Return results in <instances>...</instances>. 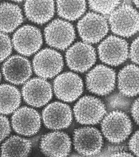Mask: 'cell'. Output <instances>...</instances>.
Masks as SVG:
<instances>
[{
	"mask_svg": "<svg viewBox=\"0 0 139 157\" xmlns=\"http://www.w3.org/2000/svg\"><path fill=\"white\" fill-rule=\"evenodd\" d=\"M34 72L44 78H53L63 70V56L55 50L45 48L34 57L33 61Z\"/></svg>",
	"mask_w": 139,
	"mask_h": 157,
	"instance_id": "8992f818",
	"label": "cell"
},
{
	"mask_svg": "<svg viewBox=\"0 0 139 157\" xmlns=\"http://www.w3.org/2000/svg\"><path fill=\"white\" fill-rule=\"evenodd\" d=\"M131 114L134 121L137 125H139V98L136 99L133 103L131 107Z\"/></svg>",
	"mask_w": 139,
	"mask_h": 157,
	"instance_id": "f546056e",
	"label": "cell"
},
{
	"mask_svg": "<svg viewBox=\"0 0 139 157\" xmlns=\"http://www.w3.org/2000/svg\"><path fill=\"white\" fill-rule=\"evenodd\" d=\"M121 2L118 1H90L89 5L91 10L101 13L103 15H109L112 13L115 8L120 5Z\"/></svg>",
	"mask_w": 139,
	"mask_h": 157,
	"instance_id": "cb8c5ba5",
	"label": "cell"
},
{
	"mask_svg": "<svg viewBox=\"0 0 139 157\" xmlns=\"http://www.w3.org/2000/svg\"><path fill=\"white\" fill-rule=\"evenodd\" d=\"M42 119L47 128L55 130L64 129L71 124L72 111L68 105L56 101L45 108Z\"/></svg>",
	"mask_w": 139,
	"mask_h": 157,
	"instance_id": "9a60e30c",
	"label": "cell"
},
{
	"mask_svg": "<svg viewBox=\"0 0 139 157\" xmlns=\"http://www.w3.org/2000/svg\"><path fill=\"white\" fill-rule=\"evenodd\" d=\"M129 146L130 151L137 156H139V131L136 132L131 137Z\"/></svg>",
	"mask_w": 139,
	"mask_h": 157,
	"instance_id": "f1b7e54d",
	"label": "cell"
},
{
	"mask_svg": "<svg viewBox=\"0 0 139 157\" xmlns=\"http://www.w3.org/2000/svg\"><path fill=\"white\" fill-rule=\"evenodd\" d=\"M24 101L30 106L40 107L52 98L51 85L43 78H34L26 82L22 90Z\"/></svg>",
	"mask_w": 139,
	"mask_h": 157,
	"instance_id": "4fadbf2b",
	"label": "cell"
},
{
	"mask_svg": "<svg viewBox=\"0 0 139 157\" xmlns=\"http://www.w3.org/2000/svg\"><path fill=\"white\" fill-rule=\"evenodd\" d=\"M83 82L78 75L66 72L56 77L54 82V90L57 98L63 101L72 102L82 94Z\"/></svg>",
	"mask_w": 139,
	"mask_h": 157,
	"instance_id": "7c38bea8",
	"label": "cell"
},
{
	"mask_svg": "<svg viewBox=\"0 0 139 157\" xmlns=\"http://www.w3.org/2000/svg\"><path fill=\"white\" fill-rule=\"evenodd\" d=\"M127 97L121 93H114L107 99L109 107L117 110H126L130 104V101Z\"/></svg>",
	"mask_w": 139,
	"mask_h": 157,
	"instance_id": "d4e9b609",
	"label": "cell"
},
{
	"mask_svg": "<svg viewBox=\"0 0 139 157\" xmlns=\"http://www.w3.org/2000/svg\"><path fill=\"white\" fill-rule=\"evenodd\" d=\"M111 156H118V157H131L133 155L129 153H127L126 152H118L116 153H114L111 155Z\"/></svg>",
	"mask_w": 139,
	"mask_h": 157,
	"instance_id": "4dcf8cb0",
	"label": "cell"
},
{
	"mask_svg": "<svg viewBox=\"0 0 139 157\" xmlns=\"http://www.w3.org/2000/svg\"><path fill=\"white\" fill-rule=\"evenodd\" d=\"M77 29L83 41L87 43L96 44L107 35L109 27L104 17L90 12L79 21Z\"/></svg>",
	"mask_w": 139,
	"mask_h": 157,
	"instance_id": "3957f363",
	"label": "cell"
},
{
	"mask_svg": "<svg viewBox=\"0 0 139 157\" xmlns=\"http://www.w3.org/2000/svg\"><path fill=\"white\" fill-rule=\"evenodd\" d=\"M66 58L68 66L71 70L84 72L95 63L96 52L89 44L79 42L68 50Z\"/></svg>",
	"mask_w": 139,
	"mask_h": 157,
	"instance_id": "30bf717a",
	"label": "cell"
},
{
	"mask_svg": "<svg viewBox=\"0 0 139 157\" xmlns=\"http://www.w3.org/2000/svg\"><path fill=\"white\" fill-rule=\"evenodd\" d=\"M24 10L29 20L37 24H43L54 15L55 3L53 1H27L24 4Z\"/></svg>",
	"mask_w": 139,
	"mask_h": 157,
	"instance_id": "ac0fdd59",
	"label": "cell"
},
{
	"mask_svg": "<svg viewBox=\"0 0 139 157\" xmlns=\"http://www.w3.org/2000/svg\"><path fill=\"white\" fill-rule=\"evenodd\" d=\"M118 87L120 93L127 96L139 93V67L134 64L126 66L118 75Z\"/></svg>",
	"mask_w": 139,
	"mask_h": 157,
	"instance_id": "d6986e66",
	"label": "cell"
},
{
	"mask_svg": "<svg viewBox=\"0 0 139 157\" xmlns=\"http://www.w3.org/2000/svg\"><path fill=\"white\" fill-rule=\"evenodd\" d=\"M139 38L137 37L131 44L130 50L129 57L131 61L139 64Z\"/></svg>",
	"mask_w": 139,
	"mask_h": 157,
	"instance_id": "83f0119b",
	"label": "cell"
},
{
	"mask_svg": "<svg viewBox=\"0 0 139 157\" xmlns=\"http://www.w3.org/2000/svg\"><path fill=\"white\" fill-rule=\"evenodd\" d=\"M58 14L62 18L73 21L83 15L86 10L85 1H58L57 2Z\"/></svg>",
	"mask_w": 139,
	"mask_h": 157,
	"instance_id": "603a6c76",
	"label": "cell"
},
{
	"mask_svg": "<svg viewBox=\"0 0 139 157\" xmlns=\"http://www.w3.org/2000/svg\"><path fill=\"white\" fill-rule=\"evenodd\" d=\"M75 29L70 23L63 20H53L44 29L45 39L51 47L64 50L75 39Z\"/></svg>",
	"mask_w": 139,
	"mask_h": 157,
	"instance_id": "5b68a950",
	"label": "cell"
},
{
	"mask_svg": "<svg viewBox=\"0 0 139 157\" xmlns=\"http://www.w3.org/2000/svg\"><path fill=\"white\" fill-rule=\"evenodd\" d=\"M104 136L110 142L118 143L128 138L132 130L129 117L121 111H113L104 117L102 122Z\"/></svg>",
	"mask_w": 139,
	"mask_h": 157,
	"instance_id": "7a4b0ae2",
	"label": "cell"
},
{
	"mask_svg": "<svg viewBox=\"0 0 139 157\" xmlns=\"http://www.w3.org/2000/svg\"><path fill=\"white\" fill-rule=\"evenodd\" d=\"M73 143L75 149L79 154L89 156L95 155L101 151L103 140L99 130L88 127L75 130Z\"/></svg>",
	"mask_w": 139,
	"mask_h": 157,
	"instance_id": "8fae6325",
	"label": "cell"
},
{
	"mask_svg": "<svg viewBox=\"0 0 139 157\" xmlns=\"http://www.w3.org/2000/svg\"><path fill=\"white\" fill-rule=\"evenodd\" d=\"M1 72H0V82H1Z\"/></svg>",
	"mask_w": 139,
	"mask_h": 157,
	"instance_id": "d6a6232c",
	"label": "cell"
},
{
	"mask_svg": "<svg viewBox=\"0 0 139 157\" xmlns=\"http://www.w3.org/2000/svg\"><path fill=\"white\" fill-rule=\"evenodd\" d=\"M12 44L10 37L0 33V61H3L11 54Z\"/></svg>",
	"mask_w": 139,
	"mask_h": 157,
	"instance_id": "484cf974",
	"label": "cell"
},
{
	"mask_svg": "<svg viewBox=\"0 0 139 157\" xmlns=\"http://www.w3.org/2000/svg\"><path fill=\"white\" fill-rule=\"evenodd\" d=\"M10 132V127L8 119L0 115V142L6 138Z\"/></svg>",
	"mask_w": 139,
	"mask_h": 157,
	"instance_id": "4316f807",
	"label": "cell"
},
{
	"mask_svg": "<svg viewBox=\"0 0 139 157\" xmlns=\"http://www.w3.org/2000/svg\"><path fill=\"white\" fill-rule=\"evenodd\" d=\"M40 147L42 152L45 155L64 157L70 152L71 141L66 133L63 132H53L42 137Z\"/></svg>",
	"mask_w": 139,
	"mask_h": 157,
	"instance_id": "e0dca14e",
	"label": "cell"
},
{
	"mask_svg": "<svg viewBox=\"0 0 139 157\" xmlns=\"http://www.w3.org/2000/svg\"><path fill=\"white\" fill-rule=\"evenodd\" d=\"M14 130L23 136H32L37 133L41 126V118L35 109L23 107L14 112L11 117Z\"/></svg>",
	"mask_w": 139,
	"mask_h": 157,
	"instance_id": "5bb4252c",
	"label": "cell"
},
{
	"mask_svg": "<svg viewBox=\"0 0 139 157\" xmlns=\"http://www.w3.org/2000/svg\"><path fill=\"white\" fill-rule=\"evenodd\" d=\"M23 21L21 10L18 5L10 3L0 4V31L11 33Z\"/></svg>",
	"mask_w": 139,
	"mask_h": 157,
	"instance_id": "ffe728a7",
	"label": "cell"
},
{
	"mask_svg": "<svg viewBox=\"0 0 139 157\" xmlns=\"http://www.w3.org/2000/svg\"><path fill=\"white\" fill-rule=\"evenodd\" d=\"M133 3H134V4L137 6V8L139 7V1H133Z\"/></svg>",
	"mask_w": 139,
	"mask_h": 157,
	"instance_id": "1f68e13d",
	"label": "cell"
},
{
	"mask_svg": "<svg viewBox=\"0 0 139 157\" xmlns=\"http://www.w3.org/2000/svg\"><path fill=\"white\" fill-rule=\"evenodd\" d=\"M115 79L116 75L114 70L103 65H98L87 74V87L92 93L105 95L114 90Z\"/></svg>",
	"mask_w": 139,
	"mask_h": 157,
	"instance_id": "ba28073f",
	"label": "cell"
},
{
	"mask_svg": "<svg viewBox=\"0 0 139 157\" xmlns=\"http://www.w3.org/2000/svg\"><path fill=\"white\" fill-rule=\"evenodd\" d=\"M2 72L7 81L15 85H21L30 77L32 69L29 60L22 56L14 55L4 63Z\"/></svg>",
	"mask_w": 139,
	"mask_h": 157,
	"instance_id": "2e32d148",
	"label": "cell"
},
{
	"mask_svg": "<svg viewBox=\"0 0 139 157\" xmlns=\"http://www.w3.org/2000/svg\"><path fill=\"white\" fill-rule=\"evenodd\" d=\"M109 24L114 34L130 37L139 31V13L131 5L123 4L111 13Z\"/></svg>",
	"mask_w": 139,
	"mask_h": 157,
	"instance_id": "6da1fadb",
	"label": "cell"
},
{
	"mask_svg": "<svg viewBox=\"0 0 139 157\" xmlns=\"http://www.w3.org/2000/svg\"><path fill=\"white\" fill-rule=\"evenodd\" d=\"M40 30L34 26L26 25L20 27L13 36V44L18 53L30 56L38 51L42 44Z\"/></svg>",
	"mask_w": 139,
	"mask_h": 157,
	"instance_id": "9c48e42d",
	"label": "cell"
},
{
	"mask_svg": "<svg viewBox=\"0 0 139 157\" xmlns=\"http://www.w3.org/2000/svg\"><path fill=\"white\" fill-rule=\"evenodd\" d=\"M106 107L102 101L93 96L81 98L75 104L74 112L79 123L95 125L98 123L105 114Z\"/></svg>",
	"mask_w": 139,
	"mask_h": 157,
	"instance_id": "277c9868",
	"label": "cell"
},
{
	"mask_svg": "<svg viewBox=\"0 0 139 157\" xmlns=\"http://www.w3.org/2000/svg\"><path fill=\"white\" fill-rule=\"evenodd\" d=\"M21 101V94L18 89L8 84L0 86L1 113H13L19 107Z\"/></svg>",
	"mask_w": 139,
	"mask_h": 157,
	"instance_id": "44dd1931",
	"label": "cell"
},
{
	"mask_svg": "<svg viewBox=\"0 0 139 157\" xmlns=\"http://www.w3.org/2000/svg\"><path fill=\"white\" fill-rule=\"evenodd\" d=\"M98 52L103 63L110 66H118L128 58V44L124 39L110 36L101 42Z\"/></svg>",
	"mask_w": 139,
	"mask_h": 157,
	"instance_id": "52a82bcc",
	"label": "cell"
},
{
	"mask_svg": "<svg viewBox=\"0 0 139 157\" xmlns=\"http://www.w3.org/2000/svg\"><path fill=\"white\" fill-rule=\"evenodd\" d=\"M32 144L28 140L19 136L8 138L1 146L2 156H27L30 152Z\"/></svg>",
	"mask_w": 139,
	"mask_h": 157,
	"instance_id": "7402d4cb",
	"label": "cell"
}]
</instances>
